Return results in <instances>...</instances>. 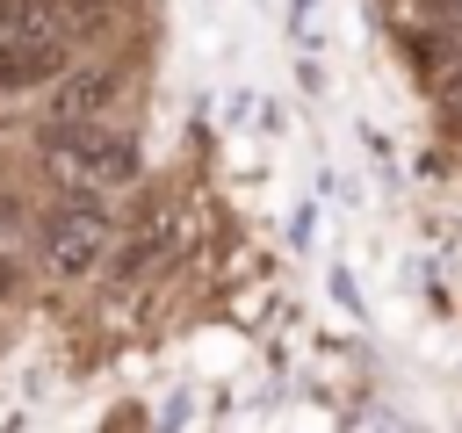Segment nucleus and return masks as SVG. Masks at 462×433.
<instances>
[{
	"label": "nucleus",
	"mask_w": 462,
	"mask_h": 433,
	"mask_svg": "<svg viewBox=\"0 0 462 433\" xmlns=\"http://www.w3.org/2000/svg\"><path fill=\"white\" fill-rule=\"evenodd\" d=\"M43 260H51V274H65V281H79V274H94V267L108 260V209H101L94 188H72V195L43 216Z\"/></svg>",
	"instance_id": "f03ea898"
},
{
	"label": "nucleus",
	"mask_w": 462,
	"mask_h": 433,
	"mask_svg": "<svg viewBox=\"0 0 462 433\" xmlns=\"http://www.w3.org/2000/svg\"><path fill=\"white\" fill-rule=\"evenodd\" d=\"M173 253H180V209H152V216L116 245V281H144V274H159Z\"/></svg>",
	"instance_id": "20e7f679"
},
{
	"label": "nucleus",
	"mask_w": 462,
	"mask_h": 433,
	"mask_svg": "<svg viewBox=\"0 0 462 433\" xmlns=\"http://www.w3.org/2000/svg\"><path fill=\"white\" fill-rule=\"evenodd\" d=\"M72 58V29L65 22H29L14 36H0V87H36L51 72H65Z\"/></svg>",
	"instance_id": "7ed1b4c3"
},
{
	"label": "nucleus",
	"mask_w": 462,
	"mask_h": 433,
	"mask_svg": "<svg viewBox=\"0 0 462 433\" xmlns=\"http://www.w3.org/2000/svg\"><path fill=\"white\" fill-rule=\"evenodd\" d=\"M448 115H455V123H462V79H455V87H448Z\"/></svg>",
	"instance_id": "0eeeda50"
},
{
	"label": "nucleus",
	"mask_w": 462,
	"mask_h": 433,
	"mask_svg": "<svg viewBox=\"0 0 462 433\" xmlns=\"http://www.w3.org/2000/svg\"><path fill=\"white\" fill-rule=\"evenodd\" d=\"M29 22H65V29H72V14H65L58 0H0V36H14V29H29Z\"/></svg>",
	"instance_id": "423d86ee"
},
{
	"label": "nucleus",
	"mask_w": 462,
	"mask_h": 433,
	"mask_svg": "<svg viewBox=\"0 0 462 433\" xmlns=\"http://www.w3.org/2000/svg\"><path fill=\"white\" fill-rule=\"evenodd\" d=\"M108 94H116V72H108V65H94V72H72V79L58 87L51 115H58V123H79V115H94Z\"/></svg>",
	"instance_id": "39448f33"
},
{
	"label": "nucleus",
	"mask_w": 462,
	"mask_h": 433,
	"mask_svg": "<svg viewBox=\"0 0 462 433\" xmlns=\"http://www.w3.org/2000/svg\"><path fill=\"white\" fill-rule=\"evenodd\" d=\"M43 166H51V180L101 195V188L137 180V144H130L123 130H108V123L79 115V123H58V130L43 137Z\"/></svg>",
	"instance_id": "f257e3e1"
}]
</instances>
